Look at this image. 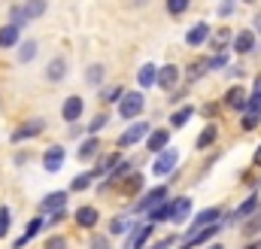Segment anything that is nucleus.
Returning <instances> with one entry per match:
<instances>
[{
  "instance_id": "864d4df0",
  "label": "nucleus",
  "mask_w": 261,
  "mask_h": 249,
  "mask_svg": "<svg viewBox=\"0 0 261 249\" xmlns=\"http://www.w3.org/2000/svg\"><path fill=\"white\" fill-rule=\"evenodd\" d=\"M255 34H261V15H255V28H252Z\"/></svg>"
},
{
  "instance_id": "1a4fd4ad",
  "label": "nucleus",
  "mask_w": 261,
  "mask_h": 249,
  "mask_svg": "<svg viewBox=\"0 0 261 249\" xmlns=\"http://www.w3.org/2000/svg\"><path fill=\"white\" fill-rule=\"evenodd\" d=\"M82 113H85V101H82L79 94L64 97V104H61V119H64L67 124H76L82 119Z\"/></svg>"
},
{
  "instance_id": "cd10ccee",
  "label": "nucleus",
  "mask_w": 261,
  "mask_h": 249,
  "mask_svg": "<svg viewBox=\"0 0 261 249\" xmlns=\"http://www.w3.org/2000/svg\"><path fill=\"white\" fill-rule=\"evenodd\" d=\"M155 82H158V67H155L152 61H146L140 70H137V85L146 91V88H152Z\"/></svg>"
},
{
  "instance_id": "09e8293b",
  "label": "nucleus",
  "mask_w": 261,
  "mask_h": 249,
  "mask_svg": "<svg viewBox=\"0 0 261 249\" xmlns=\"http://www.w3.org/2000/svg\"><path fill=\"white\" fill-rule=\"evenodd\" d=\"M173 240H179V237H176V234H173V237H164L161 243H155V246H146V249H173Z\"/></svg>"
},
{
  "instance_id": "37998d69",
  "label": "nucleus",
  "mask_w": 261,
  "mask_h": 249,
  "mask_svg": "<svg viewBox=\"0 0 261 249\" xmlns=\"http://www.w3.org/2000/svg\"><path fill=\"white\" fill-rule=\"evenodd\" d=\"M43 249H67V237L64 234H52V237H46Z\"/></svg>"
},
{
  "instance_id": "393cba45",
  "label": "nucleus",
  "mask_w": 261,
  "mask_h": 249,
  "mask_svg": "<svg viewBox=\"0 0 261 249\" xmlns=\"http://www.w3.org/2000/svg\"><path fill=\"white\" fill-rule=\"evenodd\" d=\"M119 161H122V152H119V149H116V152H110V155H103L100 161H94V167H91L94 180H103V177H107V173L119 164Z\"/></svg>"
},
{
  "instance_id": "c85d7f7f",
  "label": "nucleus",
  "mask_w": 261,
  "mask_h": 249,
  "mask_svg": "<svg viewBox=\"0 0 261 249\" xmlns=\"http://www.w3.org/2000/svg\"><path fill=\"white\" fill-rule=\"evenodd\" d=\"M195 113H197V110L192 107V104H182V107H176V110L170 113V128H173V131L186 128V124H189V119H192Z\"/></svg>"
},
{
  "instance_id": "9b49d317",
  "label": "nucleus",
  "mask_w": 261,
  "mask_h": 249,
  "mask_svg": "<svg viewBox=\"0 0 261 249\" xmlns=\"http://www.w3.org/2000/svg\"><path fill=\"white\" fill-rule=\"evenodd\" d=\"M152 231H155V222H140V225H134L130 228V240H128V249H146L149 246V237H152Z\"/></svg>"
},
{
  "instance_id": "f257e3e1",
  "label": "nucleus",
  "mask_w": 261,
  "mask_h": 249,
  "mask_svg": "<svg viewBox=\"0 0 261 249\" xmlns=\"http://www.w3.org/2000/svg\"><path fill=\"white\" fill-rule=\"evenodd\" d=\"M116 107H119V119H122V122H137V119L143 116V110H146V91H143V88L125 91Z\"/></svg>"
},
{
  "instance_id": "f704fd0d",
  "label": "nucleus",
  "mask_w": 261,
  "mask_h": 249,
  "mask_svg": "<svg viewBox=\"0 0 261 249\" xmlns=\"http://www.w3.org/2000/svg\"><path fill=\"white\" fill-rule=\"evenodd\" d=\"M210 73V67H206V58H200V61H192L189 67H186V79L189 82H197L200 76H206Z\"/></svg>"
},
{
  "instance_id": "f8f14e48",
  "label": "nucleus",
  "mask_w": 261,
  "mask_h": 249,
  "mask_svg": "<svg viewBox=\"0 0 261 249\" xmlns=\"http://www.w3.org/2000/svg\"><path fill=\"white\" fill-rule=\"evenodd\" d=\"M64 161H67L64 146H49V149L43 152V170H46V173H58V170L64 167Z\"/></svg>"
},
{
  "instance_id": "a18cd8bd",
  "label": "nucleus",
  "mask_w": 261,
  "mask_h": 249,
  "mask_svg": "<svg viewBox=\"0 0 261 249\" xmlns=\"http://www.w3.org/2000/svg\"><path fill=\"white\" fill-rule=\"evenodd\" d=\"M67 219V207L64 210H55V213H49V219H46V225H61Z\"/></svg>"
},
{
  "instance_id": "6e6d98bb",
  "label": "nucleus",
  "mask_w": 261,
  "mask_h": 249,
  "mask_svg": "<svg viewBox=\"0 0 261 249\" xmlns=\"http://www.w3.org/2000/svg\"><path fill=\"white\" fill-rule=\"evenodd\" d=\"M203 249H225V246H222V243H206Z\"/></svg>"
},
{
  "instance_id": "0eeeda50",
  "label": "nucleus",
  "mask_w": 261,
  "mask_h": 249,
  "mask_svg": "<svg viewBox=\"0 0 261 249\" xmlns=\"http://www.w3.org/2000/svg\"><path fill=\"white\" fill-rule=\"evenodd\" d=\"M179 79H182V70L176 67V64H164V67H158V88L161 91H173V88H179Z\"/></svg>"
},
{
  "instance_id": "79ce46f5",
  "label": "nucleus",
  "mask_w": 261,
  "mask_h": 249,
  "mask_svg": "<svg viewBox=\"0 0 261 249\" xmlns=\"http://www.w3.org/2000/svg\"><path fill=\"white\" fill-rule=\"evenodd\" d=\"M206 67L210 70H225L228 67V52H216L213 58H206Z\"/></svg>"
},
{
  "instance_id": "ea45409f",
  "label": "nucleus",
  "mask_w": 261,
  "mask_h": 249,
  "mask_svg": "<svg viewBox=\"0 0 261 249\" xmlns=\"http://www.w3.org/2000/svg\"><path fill=\"white\" fill-rule=\"evenodd\" d=\"M234 12H237V0H219V6H216L219 18H231Z\"/></svg>"
},
{
  "instance_id": "5fc2aeb1",
  "label": "nucleus",
  "mask_w": 261,
  "mask_h": 249,
  "mask_svg": "<svg viewBox=\"0 0 261 249\" xmlns=\"http://www.w3.org/2000/svg\"><path fill=\"white\" fill-rule=\"evenodd\" d=\"M149 0H130V6H146Z\"/></svg>"
},
{
  "instance_id": "a211bd4d",
  "label": "nucleus",
  "mask_w": 261,
  "mask_h": 249,
  "mask_svg": "<svg viewBox=\"0 0 261 249\" xmlns=\"http://www.w3.org/2000/svg\"><path fill=\"white\" fill-rule=\"evenodd\" d=\"M18 6H21V24L43 18V15H46V9H49V3H46V0H24V3H18Z\"/></svg>"
},
{
  "instance_id": "423d86ee",
  "label": "nucleus",
  "mask_w": 261,
  "mask_h": 249,
  "mask_svg": "<svg viewBox=\"0 0 261 249\" xmlns=\"http://www.w3.org/2000/svg\"><path fill=\"white\" fill-rule=\"evenodd\" d=\"M255 46H258V34L252 31V28H243V31H237L234 34V43H231V49L243 58V55H252L255 52Z\"/></svg>"
},
{
  "instance_id": "ddd939ff",
  "label": "nucleus",
  "mask_w": 261,
  "mask_h": 249,
  "mask_svg": "<svg viewBox=\"0 0 261 249\" xmlns=\"http://www.w3.org/2000/svg\"><path fill=\"white\" fill-rule=\"evenodd\" d=\"M213 222H222V207H206V210H200L195 219H192V225H189L186 237H189V234H195V231H200V228H206V225H213Z\"/></svg>"
},
{
  "instance_id": "49530a36",
  "label": "nucleus",
  "mask_w": 261,
  "mask_h": 249,
  "mask_svg": "<svg viewBox=\"0 0 261 249\" xmlns=\"http://www.w3.org/2000/svg\"><path fill=\"white\" fill-rule=\"evenodd\" d=\"M9 21L21 28V6H18V3H12V6H9Z\"/></svg>"
},
{
  "instance_id": "de8ad7c7",
  "label": "nucleus",
  "mask_w": 261,
  "mask_h": 249,
  "mask_svg": "<svg viewBox=\"0 0 261 249\" xmlns=\"http://www.w3.org/2000/svg\"><path fill=\"white\" fill-rule=\"evenodd\" d=\"M186 94H189L186 88H173V91H170V104H182V101H186Z\"/></svg>"
},
{
  "instance_id": "dca6fc26",
  "label": "nucleus",
  "mask_w": 261,
  "mask_h": 249,
  "mask_svg": "<svg viewBox=\"0 0 261 249\" xmlns=\"http://www.w3.org/2000/svg\"><path fill=\"white\" fill-rule=\"evenodd\" d=\"M170 131H173V128H152L149 137H146V149L155 152V155L164 152V149L170 146Z\"/></svg>"
},
{
  "instance_id": "4468645a",
  "label": "nucleus",
  "mask_w": 261,
  "mask_h": 249,
  "mask_svg": "<svg viewBox=\"0 0 261 249\" xmlns=\"http://www.w3.org/2000/svg\"><path fill=\"white\" fill-rule=\"evenodd\" d=\"M228 110H234V113H243L246 110V104H249V91L243 88V85H231L228 91H225V101H222Z\"/></svg>"
},
{
  "instance_id": "aec40b11",
  "label": "nucleus",
  "mask_w": 261,
  "mask_h": 249,
  "mask_svg": "<svg viewBox=\"0 0 261 249\" xmlns=\"http://www.w3.org/2000/svg\"><path fill=\"white\" fill-rule=\"evenodd\" d=\"M43 225H46V219H43V216H34V219L28 222V228L18 234V240L12 243V249H24L31 240H34V237H37V234H40V231H43Z\"/></svg>"
},
{
  "instance_id": "c03bdc74",
  "label": "nucleus",
  "mask_w": 261,
  "mask_h": 249,
  "mask_svg": "<svg viewBox=\"0 0 261 249\" xmlns=\"http://www.w3.org/2000/svg\"><path fill=\"white\" fill-rule=\"evenodd\" d=\"M91 249H113V237L110 234H94L91 237Z\"/></svg>"
},
{
  "instance_id": "7ed1b4c3",
  "label": "nucleus",
  "mask_w": 261,
  "mask_h": 249,
  "mask_svg": "<svg viewBox=\"0 0 261 249\" xmlns=\"http://www.w3.org/2000/svg\"><path fill=\"white\" fill-rule=\"evenodd\" d=\"M46 131V119H40V116H31V119H24V122L18 124L12 134H9V143H15V146H21L24 140H34V137H40Z\"/></svg>"
},
{
  "instance_id": "473e14b6",
  "label": "nucleus",
  "mask_w": 261,
  "mask_h": 249,
  "mask_svg": "<svg viewBox=\"0 0 261 249\" xmlns=\"http://www.w3.org/2000/svg\"><path fill=\"white\" fill-rule=\"evenodd\" d=\"M164 9H167L170 18H182L192 9V0H164Z\"/></svg>"
},
{
  "instance_id": "412c9836",
  "label": "nucleus",
  "mask_w": 261,
  "mask_h": 249,
  "mask_svg": "<svg viewBox=\"0 0 261 249\" xmlns=\"http://www.w3.org/2000/svg\"><path fill=\"white\" fill-rule=\"evenodd\" d=\"M143 186H146V177H143V173H137V170H130V173L116 188H119L125 197H134V194H143Z\"/></svg>"
},
{
  "instance_id": "72a5a7b5",
  "label": "nucleus",
  "mask_w": 261,
  "mask_h": 249,
  "mask_svg": "<svg viewBox=\"0 0 261 249\" xmlns=\"http://www.w3.org/2000/svg\"><path fill=\"white\" fill-rule=\"evenodd\" d=\"M37 40H24V43H18V64H31L37 58Z\"/></svg>"
},
{
  "instance_id": "13d9d810",
  "label": "nucleus",
  "mask_w": 261,
  "mask_h": 249,
  "mask_svg": "<svg viewBox=\"0 0 261 249\" xmlns=\"http://www.w3.org/2000/svg\"><path fill=\"white\" fill-rule=\"evenodd\" d=\"M243 3H246V6H252V3H258V0H243Z\"/></svg>"
},
{
  "instance_id": "a19ab883",
  "label": "nucleus",
  "mask_w": 261,
  "mask_h": 249,
  "mask_svg": "<svg viewBox=\"0 0 261 249\" xmlns=\"http://www.w3.org/2000/svg\"><path fill=\"white\" fill-rule=\"evenodd\" d=\"M107 124H110V116H107V113H97V116L88 122V128H85V131H88V134H100Z\"/></svg>"
},
{
  "instance_id": "f3484780",
  "label": "nucleus",
  "mask_w": 261,
  "mask_h": 249,
  "mask_svg": "<svg viewBox=\"0 0 261 249\" xmlns=\"http://www.w3.org/2000/svg\"><path fill=\"white\" fill-rule=\"evenodd\" d=\"M210 34H213V28H210L206 21H197V24L189 28V34H186V46H192V49L206 46V43H210Z\"/></svg>"
},
{
  "instance_id": "4c0bfd02",
  "label": "nucleus",
  "mask_w": 261,
  "mask_h": 249,
  "mask_svg": "<svg viewBox=\"0 0 261 249\" xmlns=\"http://www.w3.org/2000/svg\"><path fill=\"white\" fill-rule=\"evenodd\" d=\"M125 91H128L125 85H110V88H103V94H100V101H103V104H119Z\"/></svg>"
},
{
  "instance_id": "c756f323",
  "label": "nucleus",
  "mask_w": 261,
  "mask_h": 249,
  "mask_svg": "<svg viewBox=\"0 0 261 249\" xmlns=\"http://www.w3.org/2000/svg\"><path fill=\"white\" fill-rule=\"evenodd\" d=\"M192 216V197H173V225H182Z\"/></svg>"
},
{
  "instance_id": "f03ea898",
  "label": "nucleus",
  "mask_w": 261,
  "mask_h": 249,
  "mask_svg": "<svg viewBox=\"0 0 261 249\" xmlns=\"http://www.w3.org/2000/svg\"><path fill=\"white\" fill-rule=\"evenodd\" d=\"M149 131H152V124L146 122V119H137V122H130L122 134H119V140H116V146L119 149H134L137 143H146V137H149Z\"/></svg>"
},
{
  "instance_id": "4be33fe9",
  "label": "nucleus",
  "mask_w": 261,
  "mask_h": 249,
  "mask_svg": "<svg viewBox=\"0 0 261 249\" xmlns=\"http://www.w3.org/2000/svg\"><path fill=\"white\" fill-rule=\"evenodd\" d=\"M76 225L79 228H94L97 222H100V210L97 207H91V204H82V207H76Z\"/></svg>"
},
{
  "instance_id": "2f4dec72",
  "label": "nucleus",
  "mask_w": 261,
  "mask_h": 249,
  "mask_svg": "<svg viewBox=\"0 0 261 249\" xmlns=\"http://www.w3.org/2000/svg\"><path fill=\"white\" fill-rule=\"evenodd\" d=\"M240 231H243V237H258V234H261V213H258V210H255L252 216H246V219H243Z\"/></svg>"
},
{
  "instance_id": "c9c22d12",
  "label": "nucleus",
  "mask_w": 261,
  "mask_h": 249,
  "mask_svg": "<svg viewBox=\"0 0 261 249\" xmlns=\"http://www.w3.org/2000/svg\"><path fill=\"white\" fill-rule=\"evenodd\" d=\"M130 228H134V225H130L128 216H116V219L110 222V237H122V234H128Z\"/></svg>"
},
{
  "instance_id": "4d7b16f0",
  "label": "nucleus",
  "mask_w": 261,
  "mask_h": 249,
  "mask_svg": "<svg viewBox=\"0 0 261 249\" xmlns=\"http://www.w3.org/2000/svg\"><path fill=\"white\" fill-rule=\"evenodd\" d=\"M246 249H261V240H255V243H252V246H246Z\"/></svg>"
},
{
  "instance_id": "bb28decb",
  "label": "nucleus",
  "mask_w": 261,
  "mask_h": 249,
  "mask_svg": "<svg viewBox=\"0 0 261 249\" xmlns=\"http://www.w3.org/2000/svg\"><path fill=\"white\" fill-rule=\"evenodd\" d=\"M146 219H149V222H155V225H161V222H173V201L167 197L164 204H158L155 210H149V213H146Z\"/></svg>"
},
{
  "instance_id": "39448f33",
  "label": "nucleus",
  "mask_w": 261,
  "mask_h": 249,
  "mask_svg": "<svg viewBox=\"0 0 261 249\" xmlns=\"http://www.w3.org/2000/svg\"><path fill=\"white\" fill-rule=\"evenodd\" d=\"M176 164H179V149L167 146L164 152L155 155V161H152V173H155V177H170V173L176 170Z\"/></svg>"
},
{
  "instance_id": "20e7f679",
  "label": "nucleus",
  "mask_w": 261,
  "mask_h": 249,
  "mask_svg": "<svg viewBox=\"0 0 261 249\" xmlns=\"http://www.w3.org/2000/svg\"><path fill=\"white\" fill-rule=\"evenodd\" d=\"M167 191H170L167 186H155V188H149V191H143V194L137 197V204H134V213L146 216L149 210H155L158 204H164V201H167Z\"/></svg>"
},
{
  "instance_id": "3c124183",
  "label": "nucleus",
  "mask_w": 261,
  "mask_h": 249,
  "mask_svg": "<svg viewBox=\"0 0 261 249\" xmlns=\"http://www.w3.org/2000/svg\"><path fill=\"white\" fill-rule=\"evenodd\" d=\"M28 161H31V155H28V152H18V155H15V164H18V167H21V164H28Z\"/></svg>"
},
{
  "instance_id": "58836bf2",
  "label": "nucleus",
  "mask_w": 261,
  "mask_h": 249,
  "mask_svg": "<svg viewBox=\"0 0 261 249\" xmlns=\"http://www.w3.org/2000/svg\"><path fill=\"white\" fill-rule=\"evenodd\" d=\"M9 225H12V210L6 204H0V240L9 234Z\"/></svg>"
},
{
  "instance_id": "2eb2a0df",
  "label": "nucleus",
  "mask_w": 261,
  "mask_h": 249,
  "mask_svg": "<svg viewBox=\"0 0 261 249\" xmlns=\"http://www.w3.org/2000/svg\"><path fill=\"white\" fill-rule=\"evenodd\" d=\"M67 201H70V188H58V191H49L43 201H40V213H55V210H64Z\"/></svg>"
},
{
  "instance_id": "7c9ffc66",
  "label": "nucleus",
  "mask_w": 261,
  "mask_h": 249,
  "mask_svg": "<svg viewBox=\"0 0 261 249\" xmlns=\"http://www.w3.org/2000/svg\"><path fill=\"white\" fill-rule=\"evenodd\" d=\"M103 76H107V67H103V64H88V67H85V82H88V85L100 88V85H103Z\"/></svg>"
},
{
  "instance_id": "6e6552de",
  "label": "nucleus",
  "mask_w": 261,
  "mask_h": 249,
  "mask_svg": "<svg viewBox=\"0 0 261 249\" xmlns=\"http://www.w3.org/2000/svg\"><path fill=\"white\" fill-rule=\"evenodd\" d=\"M76 158H79L82 164H91V161H97V158H100V137H97V134H88V137L79 143V149H76Z\"/></svg>"
},
{
  "instance_id": "5701e85b",
  "label": "nucleus",
  "mask_w": 261,
  "mask_h": 249,
  "mask_svg": "<svg viewBox=\"0 0 261 249\" xmlns=\"http://www.w3.org/2000/svg\"><path fill=\"white\" fill-rule=\"evenodd\" d=\"M216 140H219V124H216V122H206L203 128H200V134H197L195 149L206 152V149H213V146H216Z\"/></svg>"
},
{
  "instance_id": "603ef678",
  "label": "nucleus",
  "mask_w": 261,
  "mask_h": 249,
  "mask_svg": "<svg viewBox=\"0 0 261 249\" xmlns=\"http://www.w3.org/2000/svg\"><path fill=\"white\" fill-rule=\"evenodd\" d=\"M203 113H206V116H216V113H219V107H216V104H206V107H203Z\"/></svg>"
},
{
  "instance_id": "a878e982",
  "label": "nucleus",
  "mask_w": 261,
  "mask_h": 249,
  "mask_svg": "<svg viewBox=\"0 0 261 249\" xmlns=\"http://www.w3.org/2000/svg\"><path fill=\"white\" fill-rule=\"evenodd\" d=\"M258 201H261L258 191H252V194H249V197H246V201H243V204H240V207H237L231 216H228V219H231V222H243L246 216H252V213L258 210Z\"/></svg>"
},
{
  "instance_id": "b1692460",
  "label": "nucleus",
  "mask_w": 261,
  "mask_h": 249,
  "mask_svg": "<svg viewBox=\"0 0 261 249\" xmlns=\"http://www.w3.org/2000/svg\"><path fill=\"white\" fill-rule=\"evenodd\" d=\"M18 43H21V28L12 21L0 24V49H15Z\"/></svg>"
},
{
  "instance_id": "9d476101",
  "label": "nucleus",
  "mask_w": 261,
  "mask_h": 249,
  "mask_svg": "<svg viewBox=\"0 0 261 249\" xmlns=\"http://www.w3.org/2000/svg\"><path fill=\"white\" fill-rule=\"evenodd\" d=\"M231 43H234V31H231L228 24H219V28L210 34V43H206V46H210L213 55H216V52H228Z\"/></svg>"
},
{
  "instance_id": "8fccbe9b",
  "label": "nucleus",
  "mask_w": 261,
  "mask_h": 249,
  "mask_svg": "<svg viewBox=\"0 0 261 249\" xmlns=\"http://www.w3.org/2000/svg\"><path fill=\"white\" fill-rule=\"evenodd\" d=\"M252 167H258L261 170V143H258V149L252 152Z\"/></svg>"
},
{
  "instance_id": "6ab92c4d",
  "label": "nucleus",
  "mask_w": 261,
  "mask_h": 249,
  "mask_svg": "<svg viewBox=\"0 0 261 249\" xmlns=\"http://www.w3.org/2000/svg\"><path fill=\"white\" fill-rule=\"evenodd\" d=\"M67 70H70V64H67V58L64 55H55L52 61L46 64V82H64L67 79Z\"/></svg>"
},
{
  "instance_id": "e433bc0d",
  "label": "nucleus",
  "mask_w": 261,
  "mask_h": 249,
  "mask_svg": "<svg viewBox=\"0 0 261 249\" xmlns=\"http://www.w3.org/2000/svg\"><path fill=\"white\" fill-rule=\"evenodd\" d=\"M94 183H97V180H94V173H91V170H85V173H79V177L70 183V194H73V191H85V188H91Z\"/></svg>"
}]
</instances>
